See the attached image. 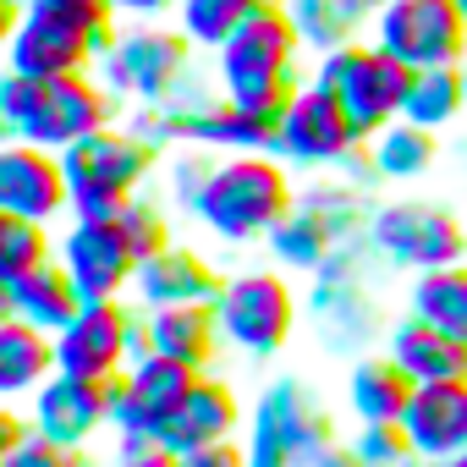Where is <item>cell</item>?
Instances as JSON below:
<instances>
[{
  "instance_id": "obj_4",
  "label": "cell",
  "mask_w": 467,
  "mask_h": 467,
  "mask_svg": "<svg viewBox=\"0 0 467 467\" xmlns=\"http://www.w3.org/2000/svg\"><path fill=\"white\" fill-rule=\"evenodd\" d=\"M385 265L374 259L368 243L336 248L314 275H308V314L319 319V336L330 352H379L390 314H385Z\"/></svg>"
},
{
  "instance_id": "obj_27",
  "label": "cell",
  "mask_w": 467,
  "mask_h": 467,
  "mask_svg": "<svg viewBox=\"0 0 467 467\" xmlns=\"http://www.w3.org/2000/svg\"><path fill=\"white\" fill-rule=\"evenodd\" d=\"M56 374V341L23 319H0V407L28 401Z\"/></svg>"
},
{
  "instance_id": "obj_22",
  "label": "cell",
  "mask_w": 467,
  "mask_h": 467,
  "mask_svg": "<svg viewBox=\"0 0 467 467\" xmlns=\"http://www.w3.org/2000/svg\"><path fill=\"white\" fill-rule=\"evenodd\" d=\"M220 286H225V275L198 254V248H160L154 259H143L138 265V281H132V292H138V303L143 308H176V303H214L220 297Z\"/></svg>"
},
{
  "instance_id": "obj_14",
  "label": "cell",
  "mask_w": 467,
  "mask_h": 467,
  "mask_svg": "<svg viewBox=\"0 0 467 467\" xmlns=\"http://www.w3.org/2000/svg\"><path fill=\"white\" fill-rule=\"evenodd\" d=\"M187 56H192V45L176 28H132V34H116L105 45V56H99L105 88L110 94H127V99H143V105H160L187 78Z\"/></svg>"
},
{
  "instance_id": "obj_36",
  "label": "cell",
  "mask_w": 467,
  "mask_h": 467,
  "mask_svg": "<svg viewBox=\"0 0 467 467\" xmlns=\"http://www.w3.org/2000/svg\"><path fill=\"white\" fill-rule=\"evenodd\" d=\"M116 220H121V231H127V243L138 248V259H154L160 248H171V220H165V209L149 203L143 192H138L132 203H121Z\"/></svg>"
},
{
  "instance_id": "obj_21",
  "label": "cell",
  "mask_w": 467,
  "mask_h": 467,
  "mask_svg": "<svg viewBox=\"0 0 467 467\" xmlns=\"http://www.w3.org/2000/svg\"><path fill=\"white\" fill-rule=\"evenodd\" d=\"M138 341H143V352H154V358H165V363H182V368H192V374H209L214 352L225 347V341H220V325H214V303L143 308Z\"/></svg>"
},
{
  "instance_id": "obj_24",
  "label": "cell",
  "mask_w": 467,
  "mask_h": 467,
  "mask_svg": "<svg viewBox=\"0 0 467 467\" xmlns=\"http://www.w3.org/2000/svg\"><path fill=\"white\" fill-rule=\"evenodd\" d=\"M445 160V138L412 121H390L385 132H374L363 143V165L379 187H412L423 176H434V165Z\"/></svg>"
},
{
  "instance_id": "obj_9",
  "label": "cell",
  "mask_w": 467,
  "mask_h": 467,
  "mask_svg": "<svg viewBox=\"0 0 467 467\" xmlns=\"http://www.w3.org/2000/svg\"><path fill=\"white\" fill-rule=\"evenodd\" d=\"M67 171V203L72 214H116L121 203L138 198V187L154 171V143L121 127H99L83 143L61 154Z\"/></svg>"
},
{
  "instance_id": "obj_33",
  "label": "cell",
  "mask_w": 467,
  "mask_h": 467,
  "mask_svg": "<svg viewBox=\"0 0 467 467\" xmlns=\"http://www.w3.org/2000/svg\"><path fill=\"white\" fill-rule=\"evenodd\" d=\"M336 248H341V243L325 231V220L308 214L303 203H292V214L270 231V259H275V270H286V275H314Z\"/></svg>"
},
{
  "instance_id": "obj_37",
  "label": "cell",
  "mask_w": 467,
  "mask_h": 467,
  "mask_svg": "<svg viewBox=\"0 0 467 467\" xmlns=\"http://www.w3.org/2000/svg\"><path fill=\"white\" fill-rule=\"evenodd\" d=\"M105 467H176V451L154 429H138V434H116V451Z\"/></svg>"
},
{
  "instance_id": "obj_38",
  "label": "cell",
  "mask_w": 467,
  "mask_h": 467,
  "mask_svg": "<svg viewBox=\"0 0 467 467\" xmlns=\"http://www.w3.org/2000/svg\"><path fill=\"white\" fill-rule=\"evenodd\" d=\"M28 6H45V12H56V17H67V23H78V28H88L99 45H110L116 39V12H110V0H28Z\"/></svg>"
},
{
  "instance_id": "obj_30",
  "label": "cell",
  "mask_w": 467,
  "mask_h": 467,
  "mask_svg": "<svg viewBox=\"0 0 467 467\" xmlns=\"http://www.w3.org/2000/svg\"><path fill=\"white\" fill-rule=\"evenodd\" d=\"M401 308L423 325H434L440 336L467 347V265H445V270H423L401 286Z\"/></svg>"
},
{
  "instance_id": "obj_39",
  "label": "cell",
  "mask_w": 467,
  "mask_h": 467,
  "mask_svg": "<svg viewBox=\"0 0 467 467\" xmlns=\"http://www.w3.org/2000/svg\"><path fill=\"white\" fill-rule=\"evenodd\" d=\"M0 467H78V451H61V445H50V440H39L34 429L0 456Z\"/></svg>"
},
{
  "instance_id": "obj_11",
  "label": "cell",
  "mask_w": 467,
  "mask_h": 467,
  "mask_svg": "<svg viewBox=\"0 0 467 467\" xmlns=\"http://www.w3.org/2000/svg\"><path fill=\"white\" fill-rule=\"evenodd\" d=\"M368 39L412 72L467 67V12L456 0H385L368 23Z\"/></svg>"
},
{
  "instance_id": "obj_1",
  "label": "cell",
  "mask_w": 467,
  "mask_h": 467,
  "mask_svg": "<svg viewBox=\"0 0 467 467\" xmlns=\"http://www.w3.org/2000/svg\"><path fill=\"white\" fill-rule=\"evenodd\" d=\"M292 203L297 187L275 154H214L182 209L214 243L248 248V243H270V231L292 214Z\"/></svg>"
},
{
  "instance_id": "obj_32",
  "label": "cell",
  "mask_w": 467,
  "mask_h": 467,
  "mask_svg": "<svg viewBox=\"0 0 467 467\" xmlns=\"http://www.w3.org/2000/svg\"><path fill=\"white\" fill-rule=\"evenodd\" d=\"M270 0H176V34L192 45V50H220L237 28H248Z\"/></svg>"
},
{
  "instance_id": "obj_18",
  "label": "cell",
  "mask_w": 467,
  "mask_h": 467,
  "mask_svg": "<svg viewBox=\"0 0 467 467\" xmlns=\"http://www.w3.org/2000/svg\"><path fill=\"white\" fill-rule=\"evenodd\" d=\"M192 368H182V363H165V358H154V352H138L132 363H127V374L121 379H110V429L116 434H138V429H154L160 434V423L176 412V401L192 390Z\"/></svg>"
},
{
  "instance_id": "obj_5",
  "label": "cell",
  "mask_w": 467,
  "mask_h": 467,
  "mask_svg": "<svg viewBox=\"0 0 467 467\" xmlns=\"http://www.w3.org/2000/svg\"><path fill=\"white\" fill-rule=\"evenodd\" d=\"M363 243L374 248V259L412 281L423 270H445V265H467V225L451 203L440 198H379L368 214Z\"/></svg>"
},
{
  "instance_id": "obj_13",
  "label": "cell",
  "mask_w": 467,
  "mask_h": 467,
  "mask_svg": "<svg viewBox=\"0 0 467 467\" xmlns=\"http://www.w3.org/2000/svg\"><path fill=\"white\" fill-rule=\"evenodd\" d=\"M138 325H143V314H132L121 297H110V303H83V308L72 314V325L50 336V341H56V374L99 379V385L121 379L127 363L143 352Z\"/></svg>"
},
{
  "instance_id": "obj_34",
  "label": "cell",
  "mask_w": 467,
  "mask_h": 467,
  "mask_svg": "<svg viewBox=\"0 0 467 467\" xmlns=\"http://www.w3.org/2000/svg\"><path fill=\"white\" fill-rule=\"evenodd\" d=\"M56 259V237H50V225L39 220H17V214H0V281H17L28 275L34 265Z\"/></svg>"
},
{
  "instance_id": "obj_35",
  "label": "cell",
  "mask_w": 467,
  "mask_h": 467,
  "mask_svg": "<svg viewBox=\"0 0 467 467\" xmlns=\"http://www.w3.org/2000/svg\"><path fill=\"white\" fill-rule=\"evenodd\" d=\"M347 445H352V456L363 467H412L418 462L407 434H401V423H358L347 434Z\"/></svg>"
},
{
  "instance_id": "obj_31",
  "label": "cell",
  "mask_w": 467,
  "mask_h": 467,
  "mask_svg": "<svg viewBox=\"0 0 467 467\" xmlns=\"http://www.w3.org/2000/svg\"><path fill=\"white\" fill-rule=\"evenodd\" d=\"M401 121L429 127V132H440V138L462 132V127H467V67H429V72H412Z\"/></svg>"
},
{
  "instance_id": "obj_46",
  "label": "cell",
  "mask_w": 467,
  "mask_h": 467,
  "mask_svg": "<svg viewBox=\"0 0 467 467\" xmlns=\"http://www.w3.org/2000/svg\"><path fill=\"white\" fill-rule=\"evenodd\" d=\"M0 319H6V281H0Z\"/></svg>"
},
{
  "instance_id": "obj_7",
  "label": "cell",
  "mask_w": 467,
  "mask_h": 467,
  "mask_svg": "<svg viewBox=\"0 0 467 467\" xmlns=\"http://www.w3.org/2000/svg\"><path fill=\"white\" fill-rule=\"evenodd\" d=\"M243 445L254 467H308L325 445H336V418L308 379L286 374L259 390Z\"/></svg>"
},
{
  "instance_id": "obj_41",
  "label": "cell",
  "mask_w": 467,
  "mask_h": 467,
  "mask_svg": "<svg viewBox=\"0 0 467 467\" xmlns=\"http://www.w3.org/2000/svg\"><path fill=\"white\" fill-rule=\"evenodd\" d=\"M116 17H132V23H154L165 12H176V0H110Z\"/></svg>"
},
{
  "instance_id": "obj_20",
  "label": "cell",
  "mask_w": 467,
  "mask_h": 467,
  "mask_svg": "<svg viewBox=\"0 0 467 467\" xmlns=\"http://www.w3.org/2000/svg\"><path fill=\"white\" fill-rule=\"evenodd\" d=\"M401 434L412 445L418 462H451L467 451V379H440V385H418L407 412H401Z\"/></svg>"
},
{
  "instance_id": "obj_25",
  "label": "cell",
  "mask_w": 467,
  "mask_h": 467,
  "mask_svg": "<svg viewBox=\"0 0 467 467\" xmlns=\"http://www.w3.org/2000/svg\"><path fill=\"white\" fill-rule=\"evenodd\" d=\"M412 390H418V385H412L385 352L352 358V368H347V379H341V401H347V418H352V423H401Z\"/></svg>"
},
{
  "instance_id": "obj_43",
  "label": "cell",
  "mask_w": 467,
  "mask_h": 467,
  "mask_svg": "<svg viewBox=\"0 0 467 467\" xmlns=\"http://www.w3.org/2000/svg\"><path fill=\"white\" fill-rule=\"evenodd\" d=\"M308 467H363V462L352 456V445H347V440H336V445H325V451H319Z\"/></svg>"
},
{
  "instance_id": "obj_40",
  "label": "cell",
  "mask_w": 467,
  "mask_h": 467,
  "mask_svg": "<svg viewBox=\"0 0 467 467\" xmlns=\"http://www.w3.org/2000/svg\"><path fill=\"white\" fill-rule=\"evenodd\" d=\"M176 467H254V462H248V445L225 440V445H203V451L176 456Z\"/></svg>"
},
{
  "instance_id": "obj_44",
  "label": "cell",
  "mask_w": 467,
  "mask_h": 467,
  "mask_svg": "<svg viewBox=\"0 0 467 467\" xmlns=\"http://www.w3.org/2000/svg\"><path fill=\"white\" fill-rule=\"evenodd\" d=\"M17 23H23V6H12V0H0V61H6V45H12Z\"/></svg>"
},
{
  "instance_id": "obj_2",
  "label": "cell",
  "mask_w": 467,
  "mask_h": 467,
  "mask_svg": "<svg viewBox=\"0 0 467 467\" xmlns=\"http://www.w3.org/2000/svg\"><path fill=\"white\" fill-rule=\"evenodd\" d=\"M303 39L286 17L281 0H270V6L237 28L220 50H214V88L220 99L243 105V110H259V116H275L308 78H303Z\"/></svg>"
},
{
  "instance_id": "obj_29",
  "label": "cell",
  "mask_w": 467,
  "mask_h": 467,
  "mask_svg": "<svg viewBox=\"0 0 467 467\" xmlns=\"http://www.w3.org/2000/svg\"><path fill=\"white\" fill-rule=\"evenodd\" d=\"M187 143H198L209 154H275V116L243 110L231 99H209L198 110V121L187 127Z\"/></svg>"
},
{
  "instance_id": "obj_42",
  "label": "cell",
  "mask_w": 467,
  "mask_h": 467,
  "mask_svg": "<svg viewBox=\"0 0 467 467\" xmlns=\"http://www.w3.org/2000/svg\"><path fill=\"white\" fill-rule=\"evenodd\" d=\"M23 434H28V418H17L12 407H0V456H6Z\"/></svg>"
},
{
  "instance_id": "obj_6",
  "label": "cell",
  "mask_w": 467,
  "mask_h": 467,
  "mask_svg": "<svg viewBox=\"0 0 467 467\" xmlns=\"http://www.w3.org/2000/svg\"><path fill=\"white\" fill-rule=\"evenodd\" d=\"M352 121V132L368 143L374 132H385L390 121H401L407 88H412V67H401L396 56H385L374 39H352L330 56H314L308 72Z\"/></svg>"
},
{
  "instance_id": "obj_26",
  "label": "cell",
  "mask_w": 467,
  "mask_h": 467,
  "mask_svg": "<svg viewBox=\"0 0 467 467\" xmlns=\"http://www.w3.org/2000/svg\"><path fill=\"white\" fill-rule=\"evenodd\" d=\"M78 308H83V297H78L72 275H67L56 259L34 265L28 275H17V281L6 286V314L23 319V325H34V330H45V336L67 330Z\"/></svg>"
},
{
  "instance_id": "obj_23",
  "label": "cell",
  "mask_w": 467,
  "mask_h": 467,
  "mask_svg": "<svg viewBox=\"0 0 467 467\" xmlns=\"http://www.w3.org/2000/svg\"><path fill=\"white\" fill-rule=\"evenodd\" d=\"M412 385H440V379H467V347L462 341H451V336H440L434 325H423V319H412L407 308L390 319V330H385V347H379Z\"/></svg>"
},
{
  "instance_id": "obj_12",
  "label": "cell",
  "mask_w": 467,
  "mask_h": 467,
  "mask_svg": "<svg viewBox=\"0 0 467 467\" xmlns=\"http://www.w3.org/2000/svg\"><path fill=\"white\" fill-rule=\"evenodd\" d=\"M56 265L72 275L83 303H110L132 292L143 259L127 243L116 214H72V225L56 237Z\"/></svg>"
},
{
  "instance_id": "obj_16",
  "label": "cell",
  "mask_w": 467,
  "mask_h": 467,
  "mask_svg": "<svg viewBox=\"0 0 467 467\" xmlns=\"http://www.w3.org/2000/svg\"><path fill=\"white\" fill-rule=\"evenodd\" d=\"M28 429L61 451H83L99 429H110V385L99 379H72L50 374L28 396Z\"/></svg>"
},
{
  "instance_id": "obj_17",
  "label": "cell",
  "mask_w": 467,
  "mask_h": 467,
  "mask_svg": "<svg viewBox=\"0 0 467 467\" xmlns=\"http://www.w3.org/2000/svg\"><path fill=\"white\" fill-rule=\"evenodd\" d=\"M0 214L39 220V225L72 214L61 154H50L39 143H17V138L0 143Z\"/></svg>"
},
{
  "instance_id": "obj_48",
  "label": "cell",
  "mask_w": 467,
  "mask_h": 467,
  "mask_svg": "<svg viewBox=\"0 0 467 467\" xmlns=\"http://www.w3.org/2000/svg\"><path fill=\"white\" fill-rule=\"evenodd\" d=\"M374 6H385V0H374Z\"/></svg>"
},
{
  "instance_id": "obj_15",
  "label": "cell",
  "mask_w": 467,
  "mask_h": 467,
  "mask_svg": "<svg viewBox=\"0 0 467 467\" xmlns=\"http://www.w3.org/2000/svg\"><path fill=\"white\" fill-rule=\"evenodd\" d=\"M99 56H105V45L88 28H78V23H67L45 6H23V23L6 45V72H17V78H72V72H94Z\"/></svg>"
},
{
  "instance_id": "obj_19",
  "label": "cell",
  "mask_w": 467,
  "mask_h": 467,
  "mask_svg": "<svg viewBox=\"0 0 467 467\" xmlns=\"http://www.w3.org/2000/svg\"><path fill=\"white\" fill-rule=\"evenodd\" d=\"M243 423H248V418H243V396L231 390L225 379H214V374H198L192 390L176 401V412L160 423V440H165L176 456H187V451H203V445L237 440Z\"/></svg>"
},
{
  "instance_id": "obj_8",
  "label": "cell",
  "mask_w": 467,
  "mask_h": 467,
  "mask_svg": "<svg viewBox=\"0 0 467 467\" xmlns=\"http://www.w3.org/2000/svg\"><path fill=\"white\" fill-rule=\"evenodd\" d=\"M303 319V297L286 281V270H237L225 275L220 297H214V325L220 341L243 358H281L297 336Z\"/></svg>"
},
{
  "instance_id": "obj_10",
  "label": "cell",
  "mask_w": 467,
  "mask_h": 467,
  "mask_svg": "<svg viewBox=\"0 0 467 467\" xmlns=\"http://www.w3.org/2000/svg\"><path fill=\"white\" fill-rule=\"evenodd\" d=\"M363 154V138L352 132L347 110L308 78L281 110H275V160L286 171H308V176H336Z\"/></svg>"
},
{
  "instance_id": "obj_28",
  "label": "cell",
  "mask_w": 467,
  "mask_h": 467,
  "mask_svg": "<svg viewBox=\"0 0 467 467\" xmlns=\"http://www.w3.org/2000/svg\"><path fill=\"white\" fill-rule=\"evenodd\" d=\"M303 50L314 56H330L352 39H368V23H374V0H281Z\"/></svg>"
},
{
  "instance_id": "obj_3",
  "label": "cell",
  "mask_w": 467,
  "mask_h": 467,
  "mask_svg": "<svg viewBox=\"0 0 467 467\" xmlns=\"http://www.w3.org/2000/svg\"><path fill=\"white\" fill-rule=\"evenodd\" d=\"M0 121L17 143H39L50 154H67L99 127H116V99L99 78H17L0 72Z\"/></svg>"
},
{
  "instance_id": "obj_47",
  "label": "cell",
  "mask_w": 467,
  "mask_h": 467,
  "mask_svg": "<svg viewBox=\"0 0 467 467\" xmlns=\"http://www.w3.org/2000/svg\"><path fill=\"white\" fill-rule=\"evenodd\" d=\"M456 6H462V12H467V0H456Z\"/></svg>"
},
{
  "instance_id": "obj_45",
  "label": "cell",
  "mask_w": 467,
  "mask_h": 467,
  "mask_svg": "<svg viewBox=\"0 0 467 467\" xmlns=\"http://www.w3.org/2000/svg\"><path fill=\"white\" fill-rule=\"evenodd\" d=\"M423 467H467V451H462V456H451V462H423Z\"/></svg>"
}]
</instances>
